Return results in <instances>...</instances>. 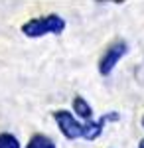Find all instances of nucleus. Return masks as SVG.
Here are the masks:
<instances>
[{
	"mask_svg": "<svg viewBox=\"0 0 144 148\" xmlns=\"http://www.w3.org/2000/svg\"><path fill=\"white\" fill-rule=\"evenodd\" d=\"M142 126H144V119H142Z\"/></svg>",
	"mask_w": 144,
	"mask_h": 148,
	"instance_id": "9",
	"label": "nucleus"
},
{
	"mask_svg": "<svg viewBox=\"0 0 144 148\" xmlns=\"http://www.w3.org/2000/svg\"><path fill=\"white\" fill-rule=\"evenodd\" d=\"M107 121H119V113H107V114H103L99 121H87L85 125H81V136L85 138V140L99 138Z\"/></svg>",
	"mask_w": 144,
	"mask_h": 148,
	"instance_id": "4",
	"label": "nucleus"
},
{
	"mask_svg": "<svg viewBox=\"0 0 144 148\" xmlns=\"http://www.w3.org/2000/svg\"><path fill=\"white\" fill-rule=\"evenodd\" d=\"M73 111H75L81 119H85V121H91V116H93V109H91V105H89L83 97H75V99H73Z\"/></svg>",
	"mask_w": 144,
	"mask_h": 148,
	"instance_id": "5",
	"label": "nucleus"
},
{
	"mask_svg": "<svg viewBox=\"0 0 144 148\" xmlns=\"http://www.w3.org/2000/svg\"><path fill=\"white\" fill-rule=\"evenodd\" d=\"M63 30H65V20L59 14L32 18L22 26V34H26L28 38H42L45 34H61Z\"/></svg>",
	"mask_w": 144,
	"mask_h": 148,
	"instance_id": "1",
	"label": "nucleus"
},
{
	"mask_svg": "<svg viewBox=\"0 0 144 148\" xmlns=\"http://www.w3.org/2000/svg\"><path fill=\"white\" fill-rule=\"evenodd\" d=\"M0 148H20L18 138L10 132H2L0 134Z\"/></svg>",
	"mask_w": 144,
	"mask_h": 148,
	"instance_id": "7",
	"label": "nucleus"
},
{
	"mask_svg": "<svg viewBox=\"0 0 144 148\" xmlns=\"http://www.w3.org/2000/svg\"><path fill=\"white\" fill-rule=\"evenodd\" d=\"M138 148H144V138L140 140V144H138Z\"/></svg>",
	"mask_w": 144,
	"mask_h": 148,
	"instance_id": "8",
	"label": "nucleus"
},
{
	"mask_svg": "<svg viewBox=\"0 0 144 148\" xmlns=\"http://www.w3.org/2000/svg\"><path fill=\"white\" fill-rule=\"evenodd\" d=\"M126 53H128L126 42L119 40V42L111 44V46L107 47V51H105V53L101 56V59H99V73L101 75H109L112 69H115V65H117Z\"/></svg>",
	"mask_w": 144,
	"mask_h": 148,
	"instance_id": "2",
	"label": "nucleus"
},
{
	"mask_svg": "<svg viewBox=\"0 0 144 148\" xmlns=\"http://www.w3.org/2000/svg\"><path fill=\"white\" fill-rule=\"evenodd\" d=\"M26 148H56V144H53L51 138L45 136V134H34Z\"/></svg>",
	"mask_w": 144,
	"mask_h": 148,
	"instance_id": "6",
	"label": "nucleus"
},
{
	"mask_svg": "<svg viewBox=\"0 0 144 148\" xmlns=\"http://www.w3.org/2000/svg\"><path fill=\"white\" fill-rule=\"evenodd\" d=\"M53 119H56L57 126L61 130V134L69 140H75V138L81 136V125L75 121V116L69 113V111H56L53 113Z\"/></svg>",
	"mask_w": 144,
	"mask_h": 148,
	"instance_id": "3",
	"label": "nucleus"
}]
</instances>
